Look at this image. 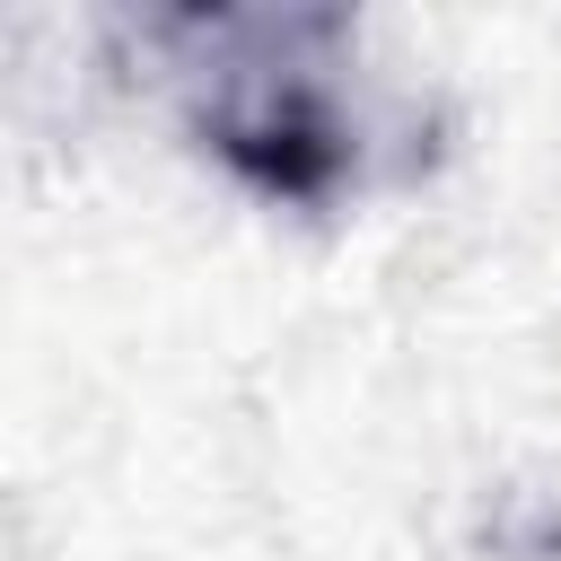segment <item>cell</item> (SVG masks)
<instances>
[{
    "mask_svg": "<svg viewBox=\"0 0 561 561\" xmlns=\"http://www.w3.org/2000/svg\"><path fill=\"white\" fill-rule=\"evenodd\" d=\"M175 35L202 44L193 61V123L202 140L272 202H324L351 167L333 88L298 44L324 35V18H175Z\"/></svg>",
    "mask_w": 561,
    "mask_h": 561,
    "instance_id": "1",
    "label": "cell"
}]
</instances>
